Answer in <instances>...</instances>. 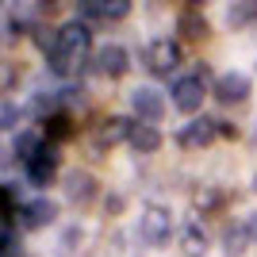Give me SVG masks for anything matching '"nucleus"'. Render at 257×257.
<instances>
[{
  "mask_svg": "<svg viewBox=\"0 0 257 257\" xmlns=\"http://www.w3.org/2000/svg\"><path fill=\"white\" fill-rule=\"evenodd\" d=\"M173 234V211L161 204H146L139 211V238L146 246H165Z\"/></svg>",
  "mask_w": 257,
  "mask_h": 257,
  "instance_id": "nucleus-1",
  "label": "nucleus"
},
{
  "mask_svg": "<svg viewBox=\"0 0 257 257\" xmlns=\"http://www.w3.org/2000/svg\"><path fill=\"white\" fill-rule=\"evenodd\" d=\"M142 58H146V65H150V73L158 77H169L177 65H181V46L173 43L169 35H161V39H154L146 50H142Z\"/></svg>",
  "mask_w": 257,
  "mask_h": 257,
  "instance_id": "nucleus-2",
  "label": "nucleus"
},
{
  "mask_svg": "<svg viewBox=\"0 0 257 257\" xmlns=\"http://www.w3.org/2000/svg\"><path fill=\"white\" fill-rule=\"evenodd\" d=\"M169 92H173V107H177V111H184V115L200 111V104H204V81H200L196 73L177 77Z\"/></svg>",
  "mask_w": 257,
  "mask_h": 257,
  "instance_id": "nucleus-3",
  "label": "nucleus"
},
{
  "mask_svg": "<svg viewBox=\"0 0 257 257\" xmlns=\"http://www.w3.org/2000/svg\"><path fill=\"white\" fill-rule=\"evenodd\" d=\"M88 43H92V27H88V23L69 20V23H62V27H58V50L69 54V58H85Z\"/></svg>",
  "mask_w": 257,
  "mask_h": 257,
  "instance_id": "nucleus-4",
  "label": "nucleus"
},
{
  "mask_svg": "<svg viewBox=\"0 0 257 257\" xmlns=\"http://www.w3.org/2000/svg\"><path fill=\"white\" fill-rule=\"evenodd\" d=\"M215 135H219V127H215V119L200 115L192 119V123H184L181 131H177V142H181L184 150H204V146H211Z\"/></svg>",
  "mask_w": 257,
  "mask_h": 257,
  "instance_id": "nucleus-5",
  "label": "nucleus"
},
{
  "mask_svg": "<svg viewBox=\"0 0 257 257\" xmlns=\"http://www.w3.org/2000/svg\"><path fill=\"white\" fill-rule=\"evenodd\" d=\"M131 111H135L142 123L154 127V123L165 115V100H161L158 88H135V92H131Z\"/></svg>",
  "mask_w": 257,
  "mask_h": 257,
  "instance_id": "nucleus-6",
  "label": "nucleus"
},
{
  "mask_svg": "<svg viewBox=\"0 0 257 257\" xmlns=\"http://www.w3.org/2000/svg\"><path fill=\"white\" fill-rule=\"evenodd\" d=\"M65 200H69V204H77V207H85L88 200H92V196H96V177H92V173L88 169H69L65 173Z\"/></svg>",
  "mask_w": 257,
  "mask_h": 257,
  "instance_id": "nucleus-7",
  "label": "nucleus"
},
{
  "mask_svg": "<svg viewBox=\"0 0 257 257\" xmlns=\"http://www.w3.org/2000/svg\"><path fill=\"white\" fill-rule=\"evenodd\" d=\"M215 96L223 100V104H238V100L249 96V77L242 69H230V73H219L215 81Z\"/></svg>",
  "mask_w": 257,
  "mask_h": 257,
  "instance_id": "nucleus-8",
  "label": "nucleus"
},
{
  "mask_svg": "<svg viewBox=\"0 0 257 257\" xmlns=\"http://www.w3.org/2000/svg\"><path fill=\"white\" fill-rule=\"evenodd\" d=\"M131 131H135V123H131L127 115L100 119V127H96V150H100V146H115V142H123V139L131 142Z\"/></svg>",
  "mask_w": 257,
  "mask_h": 257,
  "instance_id": "nucleus-9",
  "label": "nucleus"
},
{
  "mask_svg": "<svg viewBox=\"0 0 257 257\" xmlns=\"http://www.w3.org/2000/svg\"><path fill=\"white\" fill-rule=\"evenodd\" d=\"M54 173H58V154H54V146H43L39 158L27 161V181H31L35 188H46V184L54 181Z\"/></svg>",
  "mask_w": 257,
  "mask_h": 257,
  "instance_id": "nucleus-10",
  "label": "nucleus"
},
{
  "mask_svg": "<svg viewBox=\"0 0 257 257\" xmlns=\"http://www.w3.org/2000/svg\"><path fill=\"white\" fill-rule=\"evenodd\" d=\"M127 50L119 43H107V46H100L96 50V73H104V77H123L127 73Z\"/></svg>",
  "mask_w": 257,
  "mask_h": 257,
  "instance_id": "nucleus-11",
  "label": "nucleus"
},
{
  "mask_svg": "<svg viewBox=\"0 0 257 257\" xmlns=\"http://www.w3.org/2000/svg\"><path fill=\"white\" fill-rule=\"evenodd\" d=\"M54 215H58V204H54V200H46V196H39V200H31V204L23 207L20 223L27 226V230H39V226L54 223Z\"/></svg>",
  "mask_w": 257,
  "mask_h": 257,
  "instance_id": "nucleus-12",
  "label": "nucleus"
},
{
  "mask_svg": "<svg viewBox=\"0 0 257 257\" xmlns=\"http://www.w3.org/2000/svg\"><path fill=\"white\" fill-rule=\"evenodd\" d=\"M177 31L184 39H207V20H204V12H200V4H188L177 16Z\"/></svg>",
  "mask_w": 257,
  "mask_h": 257,
  "instance_id": "nucleus-13",
  "label": "nucleus"
},
{
  "mask_svg": "<svg viewBox=\"0 0 257 257\" xmlns=\"http://www.w3.org/2000/svg\"><path fill=\"white\" fill-rule=\"evenodd\" d=\"M12 154L27 165V161H35L39 154H43V135L39 131H16V139H12Z\"/></svg>",
  "mask_w": 257,
  "mask_h": 257,
  "instance_id": "nucleus-14",
  "label": "nucleus"
},
{
  "mask_svg": "<svg viewBox=\"0 0 257 257\" xmlns=\"http://www.w3.org/2000/svg\"><path fill=\"white\" fill-rule=\"evenodd\" d=\"M131 146H135V154H158L161 150V131L150 127V123H135V131H131Z\"/></svg>",
  "mask_w": 257,
  "mask_h": 257,
  "instance_id": "nucleus-15",
  "label": "nucleus"
},
{
  "mask_svg": "<svg viewBox=\"0 0 257 257\" xmlns=\"http://www.w3.org/2000/svg\"><path fill=\"white\" fill-rule=\"evenodd\" d=\"M249 242H253V238H249V226H246V223H226V226H223V249H226L230 257L246 253Z\"/></svg>",
  "mask_w": 257,
  "mask_h": 257,
  "instance_id": "nucleus-16",
  "label": "nucleus"
},
{
  "mask_svg": "<svg viewBox=\"0 0 257 257\" xmlns=\"http://www.w3.org/2000/svg\"><path fill=\"white\" fill-rule=\"evenodd\" d=\"M249 23H257V0H234V4L226 8V27L242 31Z\"/></svg>",
  "mask_w": 257,
  "mask_h": 257,
  "instance_id": "nucleus-17",
  "label": "nucleus"
},
{
  "mask_svg": "<svg viewBox=\"0 0 257 257\" xmlns=\"http://www.w3.org/2000/svg\"><path fill=\"white\" fill-rule=\"evenodd\" d=\"M46 123V139L50 142H65L69 135H73V119L65 115V111H54L50 119H43Z\"/></svg>",
  "mask_w": 257,
  "mask_h": 257,
  "instance_id": "nucleus-18",
  "label": "nucleus"
},
{
  "mask_svg": "<svg viewBox=\"0 0 257 257\" xmlns=\"http://www.w3.org/2000/svg\"><path fill=\"white\" fill-rule=\"evenodd\" d=\"M107 257H139V246H131L127 230H115L107 238Z\"/></svg>",
  "mask_w": 257,
  "mask_h": 257,
  "instance_id": "nucleus-19",
  "label": "nucleus"
},
{
  "mask_svg": "<svg viewBox=\"0 0 257 257\" xmlns=\"http://www.w3.org/2000/svg\"><path fill=\"white\" fill-rule=\"evenodd\" d=\"M192 204L200 207V211H215V207L223 204V192H219V188H211V184H200V188L192 192Z\"/></svg>",
  "mask_w": 257,
  "mask_h": 257,
  "instance_id": "nucleus-20",
  "label": "nucleus"
},
{
  "mask_svg": "<svg viewBox=\"0 0 257 257\" xmlns=\"http://www.w3.org/2000/svg\"><path fill=\"white\" fill-rule=\"evenodd\" d=\"M184 246H188V253H204V246H207V238H204V230H200L196 219L184 226Z\"/></svg>",
  "mask_w": 257,
  "mask_h": 257,
  "instance_id": "nucleus-21",
  "label": "nucleus"
},
{
  "mask_svg": "<svg viewBox=\"0 0 257 257\" xmlns=\"http://www.w3.org/2000/svg\"><path fill=\"white\" fill-rule=\"evenodd\" d=\"M39 4H27V0H23V4H16V8L8 12V20H16V23H31V20H39Z\"/></svg>",
  "mask_w": 257,
  "mask_h": 257,
  "instance_id": "nucleus-22",
  "label": "nucleus"
},
{
  "mask_svg": "<svg viewBox=\"0 0 257 257\" xmlns=\"http://www.w3.org/2000/svg\"><path fill=\"white\" fill-rule=\"evenodd\" d=\"M100 12H104V20H127L131 4L127 0H111V4H100Z\"/></svg>",
  "mask_w": 257,
  "mask_h": 257,
  "instance_id": "nucleus-23",
  "label": "nucleus"
},
{
  "mask_svg": "<svg viewBox=\"0 0 257 257\" xmlns=\"http://www.w3.org/2000/svg\"><path fill=\"white\" fill-rule=\"evenodd\" d=\"M16 119H20V107L12 104V100H4V104H0V127L16 131Z\"/></svg>",
  "mask_w": 257,
  "mask_h": 257,
  "instance_id": "nucleus-24",
  "label": "nucleus"
},
{
  "mask_svg": "<svg viewBox=\"0 0 257 257\" xmlns=\"http://www.w3.org/2000/svg\"><path fill=\"white\" fill-rule=\"evenodd\" d=\"M4 257H20V238L12 234V226H4Z\"/></svg>",
  "mask_w": 257,
  "mask_h": 257,
  "instance_id": "nucleus-25",
  "label": "nucleus"
},
{
  "mask_svg": "<svg viewBox=\"0 0 257 257\" xmlns=\"http://www.w3.org/2000/svg\"><path fill=\"white\" fill-rule=\"evenodd\" d=\"M119 207H123V196H115V192H111V196L104 200V211H119Z\"/></svg>",
  "mask_w": 257,
  "mask_h": 257,
  "instance_id": "nucleus-26",
  "label": "nucleus"
},
{
  "mask_svg": "<svg viewBox=\"0 0 257 257\" xmlns=\"http://www.w3.org/2000/svg\"><path fill=\"white\" fill-rule=\"evenodd\" d=\"M215 127H219V135H226V139L234 135V123H226V119H215Z\"/></svg>",
  "mask_w": 257,
  "mask_h": 257,
  "instance_id": "nucleus-27",
  "label": "nucleus"
},
{
  "mask_svg": "<svg viewBox=\"0 0 257 257\" xmlns=\"http://www.w3.org/2000/svg\"><path fill=\"white\" fill-rule=\"evenodd\" d=\"M246 226H249V238L257 242V211H249V219H246Z\"/></svg>",
  "mask_w": 257,
  "mask_h": 257,
  "instance_id": "nucleus-28",
  "label": "nucleus"
},
{
  "mask_svg": "<svg viewBox=\"0 0 257 257\" xmlns=\"http://www.w3.org/2000/svg\"><path fill=\"white\" fill-rule=\"evenodd\" d=\"M12 81H16V69H12V62L4 65V88H12Z\"/></svg>",
  "mask_w": 257,
  "mask_h": 257,
  "instance_id": "nucleus-29",
  "label": "nucleus"
},
{
  "mask_svg": "<svg viewBox=\"0 0 257 257\" xmlns=\"http://www.w3.org/2000/svg\"><path fill=\"white\" fill-rule=\"evenodd\" d=\"M253 192H257V177H253Z\"/></svg>",
  "mask_w": 257,
  "mask_h": 257,
  "instance_id": "nucleus-30",
  "label": "nucleus"
}]
</instances>
